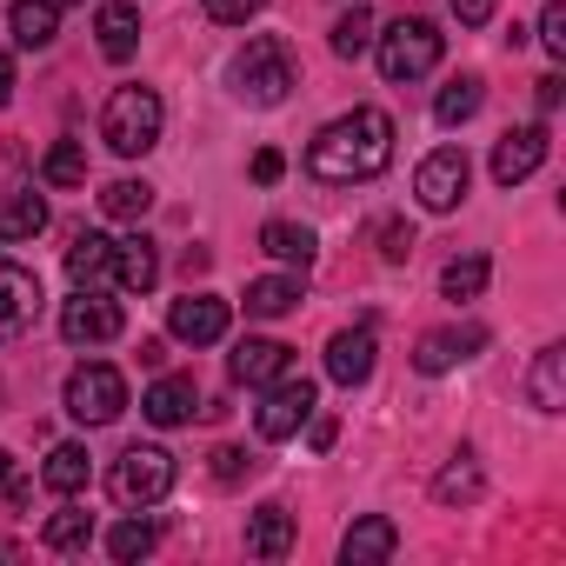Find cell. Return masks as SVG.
Listing matches in <instances>:
<instances>
[{
  "label": "cell",
  "instance_id": "obj_1",
  "mask_svg": "<svg viewBox=\"0 0 566 566\" xmlns=\"http://www.w3.org/2000/svg\"><path fill=\"white\" fill-rule=\"evenodd\" d=\"M387 167H394V114L387 107H354L307 140V174L327 187H360Z\"/></svg>",
  "mask_w": 566,
  "mask_h": 566
},
{
  "label": "cell",
  "instance_id": "obj_2",
  "mask_svg": "<svg viewBox=\"0 0 566 566\" xmlns=\"http://www.w3.org/2000/svg\"><path fill=\"white\" fill-rule=\"evenodd\" d=\"M160 127H167V107L154 87H114L107 107H101V140L120 154V160H140L160 147Z\"/></svg>",
  "mask_w": 566,
  "mask_h": 566
},
{
  "label": "cell",
  "instance_id": "obj_3",
  "mask_svg": "<svg viewBox=\"0 0 566 566\" xmlns=\"http://www.w3.org/2000/svg\"><path fill=\"white\" fill-rule=\"evenodd\" d=\"M233 94L247 107H280L294 94V48L280 34H253L240 54H233Z\"/></svg>",
  "mask_w": 566,
  "mask_h": 566
},
{
  "label": "cell",
  "instance_id": "obj_4",
  "mask_svg": "<svg viewBox=\"0 0 566 566\" xmlns=\"http://www.w3.org/2000/svg\"><path fill=\"white\" fill-rule=\"evenodd\" d=\"M374 41H380V74H387L394 87L427 81V74L440 67V48H447V41H440V28H433V21H420V14H413V21H394V28H387V34H374Z\"/></svg>",
  "mask_w": 566,
  "mask_h": 566
},
{
  "label": "cell",
  "instance_id": "obj_5",
  "mask_svg": "<svg viewBox=\"0 0 566 566\" xmlns=\"http://www.w3.org/2000/svg\"><path fill=\"white\" fill-rule=\"evenodd\" d=\"M174 453L167 447H127L120 460H114V500L127 506V513H147V506H160L167 493H174Z\"/></svg>",
  "mask_w": 566,
  "mask_h": 566
},
{
  "label": "cell",
  "instance_id": "obj_6",
  "mask_svg": "<svg viewBox=\"0 0 566 566\" xmlns=\"http://www.w3.org/2000/svg\"><path fill=\"white\" fill-rule=\"evenodd\" d=\"M266 400L253 407V427H260V440H294L307 420H314V407H321V387L307 380V374H280L273 387H260Z\"/></svg>",
  "mask_w": 566,
  "mask_h": 566
},
{
  "label": "cell",
  "instance_id": "obj_7",
  "mask_svg": "<svg viewBox=\"0 0 566 566\" xmlns=\"http://www.w3.org/2000/svg\"><path fill=\"white\" fill-rule=\"evenodd\" d=\"M67 413H74L81 427L120 420V413H127V380H120V367H107V360L74 367V374H67Z\"/></svg>",
  "mask_w": 566,
  "mask_h": 566
},
{
  "label": "cell",
  "instance_id": "obj_8",
  "mask_svg": "<svg viewBox=\"0 0 566 566\" xmlns=\"http://www.w3.org/2000/svg\"><path fill=\"white\" fill-rule=\"evenodd\" d=\"M120 327H127V314H120V301H107V287H74V301L61 307L67 347H107V340H120Z\"/></svg>",
  "mask_w": 566,
  "mask_h": 566
},
{
  "label": "cell",
  "instance_id": "obj_9",
  "mask_svg": "<svg viewBox=\"0 0 566 566\" xmlns=\"http://www.w3.org/2000/svg\"><path fill=\"white\" fill-rule=\"evenodd\" d=\"M41 273L21 266V260H0V347L8 340H28L41 327Z\"/></svg>",
  "mask_w": 566,
  "mask_h": 566
},
{
  "label": "cell",
  "instance_id": "obj_10",
  "mask_svg": "<svg viewBox=\"0 0 566 566\" xmlns=\"http://www.w3.org/2000/svg\"><path fill=\"white\" fill-rule=\"evenodd\" d=\"M467 180H473L467 147H433V154L420 160V174H413V193H420L427 213H453V207L467 200Z\"/></svg>",
  "mask_w": 566,
  "mask_h": 566
},
{
  "label": "cell",
  "instance_id": "obj_11",
  "mask_svg": "<svg viewBox=\"0 0 566 566\" xmlns=\"http://www.w3.org/2000/svg\"><path fill=\"white\" fill-rule=\"evenodd\" d=\"M546 127L539 120H526V127H506L500 134V147H493V180L500 187H520V180H533L539 167H546Z\"/></svg>",
  "mask_w": 566,
  "mask_h": 566
},
{
  "label": "cell",
  "instance_id": "obj_12",
  "mask_svg": "<svg viewBox=\"0 0 566 566\" xmlns=\"http://www.w3.org/2000/svg\"><path fill=\"white\" fill-rule=\"evenodd\" d=\"M227 321H233V307L220 294H187V301H174L167 334L180 347H213V340H227Z\"/></svg>",
  "mask_w": 566,
  "mask_h": 566
},
{
  "label": "cell",
  "instance_id": "obj_13",
  "mask_svg": "<svg viewBox=\"0 0 566 566\" xmlns=\"http://www.w3.org/2000/svg\"><path fill=\"white\" fill-rule=\"evenodd\" d=\"M374 360H380L374 327H340V334L327 340V380H334V387H367V380H374Z\"/></svg>",
  "mask_w": 566,
  "mask_h": 566
},
{
  "label": "cell",
  "instance_id": "obj_14",
  "mask_svg": "<svg viewBox=\"0 0 566 566\" xmlns=\"http://www.w3.org/2000/svg\"><path fill=\"white\" fill-rule=\"evenodd\" d=\"M227 374H233L240 387H273L280 374H294V347H280V340H266V334H247V340L227 354Z\"/></svg>",
  "mask_w": 566,
  "mask_h": 566
},
{
  "label": "cell",
  "instance_id": "obj_15",
  "mask_svg": "<svg viewBox=\"0 0 566 566\" xmlns=\"http://www.w3.org/2000/svg\"><path fill=\"white\" fill-rule=\"evenodd\" d=\"M48 227V193H34V180H8L0 187V240H34Z\"/></svg>",
  "mask_w": 566,
  "mask_h": 566
},
{
  "label": "cell",
  "instance_id": "obj_16",
  "mask_svg": "<svg viewBox=\"0 0 566 566\" xmlns=\"http://www.w3.org/2000/svg\"><path fill=\"white\" fill-rule=\"evenodd\" d=\"M394 553H400V526H394L387 513L354 520L347 539H340V559H347V566H380V559H394Z\"/></svg>",
  "mask_w": 566,
  "mask_h": 566
},
{
  "label": "cell",
  "instance_id": "obj_17",
  "mask_svg": "<svg viewBox=\"0 0 566 566\" xmlns=\"http://www.w3.org/2000/svg\"><path fill=\"white\" fill-rule=\"evenodd\" d=\"M247 553L253 559H287L294 553V513L280 506V500H266V506L247 513Z\"/></svg>",
  "mask_w": 566,
  "mask_h": 566
},
{
  "label": "cell",
  "instance_id": "obj_18",
  "mask_svg": "<svg viewBox=\"0 0 566 566\" xmlns=\"http://www.w3.org/2000/svg\"><path fill=\"white\" fill-rule=\"evenodd\" d=\"M486 347V327H440V334H420V347H413V367L420 374H447V367H460L467 354H480Z\"/></svg>",
  "mask_w": 566,
  "mask_h": 566
},
{
  "label": "cell",
  "instance_id": "obj_19",
  "mask_svg": "<svg viewBox=\"0 0 566 566\" xmlns=\"http://www.w3.org/2000/svg\"><path fill=\"white\" fill-rule=\"evenodd\" d=\"M94 34H101V54H107L114 67L134 61V48H140V8H134V0H101Z\"/></svg>",
  "mask_w": 566,
  "mask_h": 566
},
{
  "label": "cell",
  "instance_id": "obj_20",
  "mask_svg": "<svg viewBox=\"0 0 566 566\" xmlns=\"http://www.w3.org/2000/svg\"><path fill=\"white\" fill-rule=\"evenodd\" d=\"M526 400H533L539 413H566V347H559V340L533 354V367H526Z\"/></svg>",
  "mask_w": 566,
  "mask_h": 566
},
{
  "label": "cell",
  "instance_id": "obj_21",
  "mask_svg": "<svg viewBox=\"0 0 566 566\" xmlns=\"http://www.w3.org/2000/svg\"><path fill=\"white\" fill-rule=\"evenodd\" d=\"M154 280H160V253H154V240H147V233L114 240V287H120V294H147Z\"/></svg>",
  "mask_w": 566,
  "mask_h": 566
},
{
  "label": "cell",
  "instance_id": "obj_22",
  "mask_svg": "<svg viewBox=\"0 0 566 566\" xmlns=\"http://www.w3.org/2000/svg\"><path fill=\"white\" fill-rule=\"evenodd\" d=\"M193 407H200V400H193V380H180V374H160V380L140 394V413H147L154 427H187Z\"/></svg>",
  "mask_w": 566,
  "mask_h": 566
},
{
  "label": "cell",
  "instance_id": "obj_23",
  "mask_svg": "<svg viewBox=\"0 0 566 566\" xmlns=\"http://www.w3.org/2000/svg\"><path fill=\"white\" fill-rule=\"evenodd\" d=\"M260 253H273L280 266H314V253H321V240H314V227H301V220H266L260 227Z\"/></svg>",
  "mask_w": 566,
  "mask_h": 566
},
{
  "label": "cell",
  "instance_id": "obj_24",
  "mask_svg": "<svg viewBox=\"0 0 566 566\" xmlns=\"http://www.w3.org/2000/svg\"><path fill=\"white\" fill-rule=\"evenodd\" d=\"M8 28H14V41L21 48H54L61 41V0H14L8 8Z\"/></svg>",
  "mask_w": 566,
  "mask_h": 566
},
{
  "label": "cell",
  "instance_id": "obj_25",
  "mask_svg": "<svg viewBox=\"0 0 566 566\" xmlns=\"http://www.w3.org/2000/svg\"><path fill=\"white\" fill-rule=\"evenodd\" d=\"M67 280L74 287H114V240L107 233H81L67 247Z\"/></svg>",
  "mask_w": 566,
  "mask_h": 566
},
{
  "label": "cell",
  "instance_id": "obj_26",
  "mask_svg": "<svg viewBox=\"0 0 566 566\" xmlns=\"http://www.w3.org/2000/svg\"><path fill=\"white\" fill-rule=\"evenodd\" d=\"M41 480H48V493H61V500H74V493H87V480H94V453L87 447H54L48 453V467H41Z\"/></svg>",
  "mask_w": 566,
  "mask_h": 566
},
{
  "label": "cell",
  "instance_id": "obj_27",
  "mask_svg": "<svg viewBox=\"0 0 566 566\" xmlns=\"http://www.w3.org/2000/svg\"><path fill=\"white\" fill-rule=\"evenodd\" d=\"M480 493H486V473H480L473 453H453V460L433 473V500H440V506H473Z\"/></svg>",
  "mask_w": 566,
  "mask_h": 566
},
{
  "label": "cell",
  "instance_id": "obj_28",
  "mask_svg": "<svg viewBox=\"0 0 566 566\" xmlns=\"http://www.w3.org/2000/svg\"><path fill=\"white\" fill-rule=\"evenodd\" d=\"M301 307V273H266L247 287V314L253 321H280V314H294Z\"/></svg>",
  "mask_w": 566,
  "mask_h": 566
},
{
  "label": "cell",
  "instance_id": "obj_29",
  "mask_svg": "<svg viewBox=\"0 0 566 566\" xmlns=\"http://www.w3.org/2000/svg\"><path fill=\"white\" fill-rule=\"evenodd\" d=\"M480 101H486V81H480V74H460V81H447V87H440L433 120H440V127H467V120L480 114Z\"/></svg>",
  "mask_w": 566,
  "mask_h": 566
},
{
  "label": "cell",
  "instance_id": "obj_30",
  "mask_svg": "<svg viewBox=\"0 0 566 566\" xmlns=\"http://www.w3.org/2000/svg\"><path fill=\"white\" fill-rule=\"evenodd\" d=\"M41 539H48V553H87V546H94V513L61 506V513H48Z\"/></svg>",
  "mask_w": 566,
  "mask_h": 566
},
{
  "label": "cell",
  "instance_id": "obj_31",
  "mask_svg": "<svg viewBox=\"0 0 566 566\" xmlns=\"http://www.w3.org/2000/svg\"><path fill=\"white\" fill-rule=\"evenodd\" d=\"M486 253H460V260H447V273H440V294L447 301H480L486 294Z\"/></svg>",
  "mask_w": 566,
  "mask_h": 566
},
{
  "label": "cell",
  "instance_id": "obj_32",
  "mask_svg": "<svg viewBox=\"0 0 566 566\" xmlns=\"http://www.w3.org/2000/svg\"><path fill=\"white\" fill-rule=\"evenodd\" d=\"M154 546H160V526H154V520H140V513H134V520H120V526L107 533V553H114L120 566H134V559H147Z\"/></svg>",
  "mask_w": 566,
  "mask_h": 566
},
{
  "label": "cell",
  "instance_id": "obj_33",
  "mask_svg": "<svg viewBox=\"0 0 566 566\" xmlns=\"http://www.w3.org/2000/svg\"><path fill=\"white\" fill-rule=\"evenodd\" d=\"M41 180H48V187H81V180H87V147H81V140H54L48 160H41Z\"/></svg>",
  "mask_w": 566,
  "mask_h": 566
},
{
  "label": "cell",
  "instance_id": "obj_34",
  "mask_svg": "<svg viewBox=\"0 0 566 566\" xmlns=\"http://www.w3.org/2000/svg\"><path fill=\"white\" fill-rule=\"evenodd\" d=\"M367 48H374V14L360 8V0H354V8L334 21V54H340V61H360Z\"/></svg>",
  "mask_w": 566,
  "mask_h": 566
},
{
  "label": "cell",
  "instance_id": "obj_35",
  "mask_svg": "<svg viewBox=\"0 0 566 566\" xmlns=\"http://www.w3.org/2000/svg\"><path fill=\"white\" fill-rule=\"evenodd\" d=\"M147 207H154V187H147V180H114V187L101 193V213H107V220H147Z\"/></svg>",
  "mask_w": 566,
  "mask_h": 566
},
{
  "label": "cell",
  "instance_id": "obj_36",
  "mask_svg": "<svg viewBox=\"0 0 566 566\" xmlns=\"http://www.w3.org/2000/svg\"><path fill=\"white\" fill-rule=\"evenodd\" d=\"M200 8H207V21H220V28H247L266 0H200Z\"/></svg>",
  "mask_w": 566,
  "mask_h": 566
},
{
  "label": "cell",
  "instance_id": "obj_37",
  "mask_svg": "<svg viewBox=\"0 0 566 566\" xmlns=\"http://www.w3.org/2000/svg\"><path fill=\"white\" fill-rule=\"evenodd\" d=\"M539 48L553 61H566V8H559V0H546V14H539Z\"/></svg>",
  "mask_w": 566,
  "mask_h": 566
},
{
  "label": "cell",
  "instance_id": "obj_38",
  "mask_svg": "<svg viewBox=\"0 0 566 566\" xmlns=\"http://www.w3.org/2000/svg\"><path fill=\"white\" fill-rule=\"evenodd\" d=\"M253 467H260V460H253L247 447H220V453H213V480H220V486H233V480H247Z\"/></svg>",
  "mask_w": 566,
  "mask_h": 566
},
{
  "label": "cell",
  "instance_id": "obj_39",
  "mask_svg": "<svg viewBox=\"0 0 566 566\" xmlns=\"http://www.w3.org/2000/svg\"><path fill=\"white\" fill-rule=\"evenodd\" d=\"M28 500V473H21V460L0 447V506H21Z\"/></svg>",
  "mask_w": 566,
  "mask_h": 566
},
{
  "label": "cell",
  "instance_id": "obj_40",
  "mask_svg": "<svg viewBox=\"0 0 566 566\" xmlns=\"http://www.w3.org/2000/svg\"><path fill=\"white\" fill-rule=\"evenodd\" d=\"M380 253H387V260H407V253H413V227H407V220H387V227H380Z\"/></svg>",
  "mask_w": 566,
  "mask_h": 566
},
{
  "label": "cell",
  "instance_id": "obj_41",
  "mask_svg": "<svg viewBox=\"0 0 566 566\" xmlns=\"http://www.w3.org/2000/svg\"><path fill=\"white\" fill-rule=\"evenodd\" d=\"M493 8H500V0H453V21H460V28H486Z\"/></svg>",
  "mask_w": 566,
  "mask_h": 566
},
{
  "label": "cell",
  "instance_id": "obj_42",
  "mask_svg": "<svg viewBox=\"0 0 566 566\" xmlns=\"http://www.w3.org/2000/svg\"><path fill=\"white\" fill-rule=\"evenodd\" d=\"M307 440H314V453H327V447H334V440H340V420H334V413H321V407H314V420H307Z\"/></svg>",
  "mask_w": 566,
  "mask_h": 566
},
{
  "label": "cell",
  "instance_id": "obj_43",
  "mask_svg": "<svg viewBox=\"0 0 566 566\" xmlns=\"http://www.w3.org/2000/svg\"><path fill=\"white\" fill-rule=\"evenodd\" d=\"M280 174H287V160H280L273 147H260V154H253V180H260V187H273Z\"/></svg>",
  "mask_w": 566,
  "mask_h": 566
},
{
  "label": "cell",
  "instance_id": "obj_44",
  "mask_svg": "<svg viewBox=\"0 0 566 566\" xmlns=\"http://www.w3.org/2000/svg\"><path fill=\"white\" fill-rule=\"evenodd\" d=\"M14 101V61H8V48H0V107Z\"/></svg>",
  "mask_w": 566,
  "mask_h": 566
},
{
  "label": "cell",
  "instance_id": "obj_45",
  "mask_svg": "<svg viewBox=\"0 0 566 566\" xmlns=\"http://www.w3.org/2000/svg\"><path fill=\"white\" fill-rule=\"evenodd\" d=\"M559 94H566V87H559V74H546V81H539V107L553 114V107H559Z\"/></svg>",
  "mask_w": 566,
  "mask_h": 566
},
{
  "label": "cell",
  "instance_id": "obj_46",
  "mask_svg": "<svg viewBox=\"0 0 566 566\" xmlns=\"http://www.w3.org/2000/svg\"><path fill=\"white\" fill-rule=\"evenodd\" d=\"M14 553H21V546H14V539H0V559H14Z\"/></svg>",
  "mask_w": 566,
  "mask_h": 566
},
{
  "label": "cell",
  "instance_id": "obj_47",
  "mask_svg": "<svg viewBox=\"0 0 566 566\" xmlns=\"http://www.w3.org/2000/svg\"><path fill=\"white\" fill-rule=\"evenodd\" d=\"M0 407H8V387H0Z\"/></svg>",
  "mask_w": 566,
  "mask_h": 566
}]
</instances>
